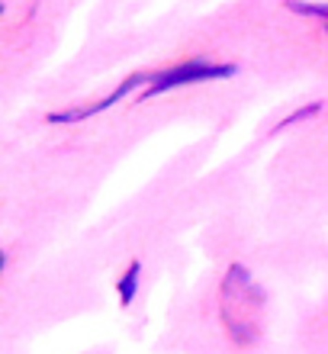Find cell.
Wrapping results in <instances>:
<instances>
[{"instance_id": "5", "label": "cell", "mask_w": 328, "mask_h": 354, "mask_svg": "<svg viewBox=\"0 0 328 354\" xmlns=\"http://www.w3.org/2000/svg\"><path fill=\"white\" fill-rule=\"evenodd\" d=\"M287 7H290L293 13H302V17H316V19H325V23H328V7H322V3H300V0H290Z\"/></svg>"}, {"instance_id": "6", "label": "cell", "mask_w": 328, "mask_h": 354, "mask_svg": "<svg viewBox=\"0 0 328 354\" xmlns=\"http://www.w3.org/2000/svg\"><path fill=\"white\" fill-rule=\"evenodd\" d=\"M312 113H319V103H312V106H302V110H296V113L290 116V120H283L280 126H293L296 120H302V116H312Z\"/></svg>"}, {"instance_id": "2", "label": "cell", "mask_w": 328, "mask_h": 354, "mask_svg": "<svg viewBox=\"0 0 328 354\" xmlns=\"http://www.w3.org/2000/svg\"><path fill=\"white\" fill-rule=\"evenodd\" d=\"M235 65H213V62H184V65H174L168 71H158L151 77L148 91L142 93V100H151L155 93H164L171 87H184V84H200V81H222V77H232Z\"/></svg>"}, {"instance_id": "3", "label": "cell", "mask_w": 328, "mask_h": 354, "mask_svg": "<svg viewBox=\"0 0 328 354\" xmlns=\"http://www.w3.org/2000/svg\"><path fill=\"white\" fill-rule=\"evenodd\" d=\"M155 75H132V77H126L116 91L110 93V97H104L100 103H94V106H81V110H65V113H52L48 116V122H81V120H87V116H94V113H100V110H110V106H116V103L122 100V97H129L132 91L139 84H145V81H151Z\"/></svg>"}, {"instance_id": "1", "label": "cell", "mask_w": 328, "mask_h": 354, "mask_svg": "<svg viewBox=\"0 0 328 354\" xmlns=\"http://www.w3.org/2000/svg\"><path fill=\"white\" fill-rule=\"evenodd\" d=\"M261 313L264 290L242 264H232L222 280V322L229 328V335L238 345H251L261 335Z\"/></svg>"}, {"instance_id": "4", "label": "cell", "mask_w": 328, "mask_h": 354, "mask_svg": "<svg viewBox=\"0 0 328 354\" xmlns=\"http://www.w3.org/2000/svg\"><path fill=\"white\" fill-rule=\"evenodd\" d=\"M139 270H142V264L132 261L129 270L122 274V280H119V303H122V306H129L132 299H135V287H139Z\"/></svg>"}, {"instance_id": "7", "label": "cell", "mask_w": 328, "mask_h": 354, "mask_svg": "<svg viewBox=\"0 0 328 354\" xmlns=\"http://www.w3.org/2000/svg\"><path fill=\"white\" fill-rule=\"evenodd\" d=\"M325 29H328V23H325Z\"/></svg>"}]
</instances>
